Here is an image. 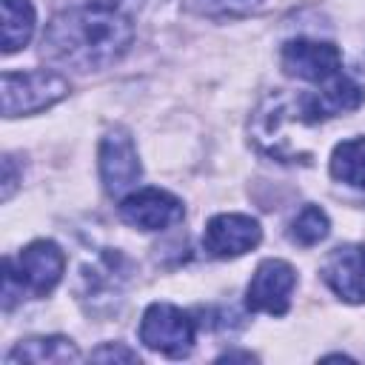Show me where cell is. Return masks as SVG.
<instances>
[{"instance_id":"ba28073f","label":"cell","mask_w":365,"mask_h":365,"mask_svg":"<svg viewBox=\"0 0 365 365\" xmlns=\"http://www.w3.org/2000/svg\"><path fill=\"white\" fill-rule=\"evenodd\" d=\"M182 214V202L163 188H140L120 200V217L140 231H163L180 222Z\"/></svg>"},{"instance_id":"6da1fadb","label":"cell","mask_w":365,"mask_h":365,"mask_svg":"<svg viewBox=\"0 0 365 365\" xmlns=\"http://www.w3.org/2000/svg\"><path fill=\"white\" fill-rule=\"evenodd\" d=\"M134 43V20L123 0H77L43 31V57L74 71L114 66Z\"/></svg>"},{"instance_id":"e0dca14e","label":"cell","mask_w":365,"mask_h":365,"mask_svg":"<svg viewBox=\"0 0 365 365\" xmlns=\"http://www.w3.org/2000/svg\"><path fill=\"white\" fill-rule=\"evenodd\" d=\"M91 359H97V362H111V359H123V362H140V356H137V351H131V348H125V345H120V342H108V345H103V348H97V351H91Z\"/></svg>"},{"instance_id":"9a60e30c","label":"cell","mask_w":365,"mask_h":365,"mask_svg":"<svg viewBox=\"0 0 365 365\" xmlns=\"http://www.w3.org/2000/svg\"><path fill=\"white\" fill-rule=\"evenodd\" d=\"M328 231H331V222H328V214L319 205H305L291 222V240L305 245V248L322 242L328 237Z\"/></svg>"},{"instance_id":"2e32d148","label":"cell","mask_w":365,"mask_h":365,"mask_svg":"<svg viewBox=\"0 0 365 365\" xmlns=\"http://www.w3.org/2000/svg\"><path fill=\"white\" fill-rule=\"evenodd\" d=\"M265 6V0H191V9L205 14V17H248L257 14Z\"/></svg>"},{"instance_id":"7a4b0ae2","label":"cell","mask_w":365,"mask_h":365,"mask_svg":"<svg viewBox=\"0 0 365 365\" xmlns=\"http://www.w3.org/2000/svg\"><path fill=\"white\" fill-rule=\"evenodd\" d=\"M66 271V254L51 240L29 242L14 259L6 257L3 262V308L9 311L14 299L26 297H46L54 291Z\"/></svg>"},{"instance_id":"8fae6325","label":"cell","mask_w":365,"mask_h":365,"mask_svg":"<svg viewBox=\"0 0 365 365\" xmlns=\"http://www.w3.org/2000/svg\"><path fill=\"white\" fill-rule=\"evenodd\" d=\"M322 279L345 302H365V245H339L322 265Z\"/></svg>"},{"instance_id":"7c38bea8","label":"cell","mask_w":365,"mask_h":365,"mask_svg":"<svg viewBox=\"0 0 365 365\" xmlns=\"http://www.w3.org/2000/svg\"><path fill=\"white\" fill-rule=\"evenodd\" d=\"M80 351L66 336H34L17 342L6 362H77Z\"/></svg>"},{"instance_id":"30bf717a","label":"cell","mask_w":365,"mask_h":365,"mask_svg":"<svg viewBox=\"0 0 365 365\" xmlns=\"http://www.w3.org/2000/svg\"><path fill=\"white\" fill-rule=\"evenodd\" d=\"M362 100H365V88L354 77L339 71L336 77L322 83L319 91L299 97V111H302L305 123H319V120H328L336 114L356 111L362 106Z\"/></svg>"},{"instance_id":"277c9868","label":"cell","mask_w":365,"mask_h":365,"mask_svg":"<svg viewBox=\"0 0 365 365\" xmlns=\"http://www.w3.org/2000/svg\"><path fill=\"white\" fill-rule=\"evenodd\" d=\"M197 339V322L171 302H151L140 319V342L171 359L188 356Z\"/></svg>"},{"instance_id":"5b68a950","label":"cell","mask_w":365,"mask_h":365,"mask_svg":"<svg viewBox=\"0 0 365 365\" xmlns=\"http://www.w3.org/2000/svg\"><path fill=\"white\" fill-rule=\"evenodd\" d=\"M143 174L134 140L125 128H111L100 143V180L108 197L131 194Z\"/></svg>"},{"instance_id":"ac0fdd59","label":"cell","mask_w":365,"mask_h":365,"mask_svg":"<svg viewBox=\"0 0 365 365\" xmlns=\"http://www.w3.org/2000/svg\"><path fill=\"white\" fill-rule=\"evenodd\" d=\"M3 200H9L11 197V191H14V185H17V174H14V160L11 157H6L3 160Z\"/></svg>"},{"instance_id":"8992f818","label":"cell","mask_w":365,"mask_h":365,"mask_svg":"<svg viewBox=\"0 0 365 365\" xmlns=\"http://www.w3.org/2000/svg\"><path fill=\"white\" fill-rule=\"evenodd\" d=\"M297 285V274L282 259H262L245 288V308L265 311L271 317H282L291 305V291Z\"/></svg>"},{"instance_id":"3957f363","label":"cell","mask_w":365,"mask_h":365,"mask_svg":"<svg viewBox=\"0 0 365 365\" xmlns=\"http://www.w3.org/2000/svg\"><path fill=\"white\" fill-rule=\"evenodd\" d=\"M68 94V80L48 68L3 71V114L20 117L43 111Z\"/></svg>"},{"instance_id":"4fadbf2b","label":"cell","mask_w":365,"mask_h":365,"mask_svg":"<svg viewBox=\"0 0 365 365\" xmlns=\"http://www.w3.org/2000/svg\"><path fill=\"white\" fill-rule=\"evenodd\" d=\"M3 6V51L11 54L31 40L34 6L31 0H0Z\"/></svg>"},{"instance_id":"52a82bcc","label":"cell","mask_w":365,"mask_h":365,"mask_svg":"<svg viewBox=\"0 0 365 365\" xmlns=\"http://www.w3.org/2000/svg\"><path fill=\"white\" fill-rule=\"evenodd\" d=\"M282 68L291 77L311 80V83H328L342 71V51L334 43L319 40H288L282 46Z\"/></svg>"},{"instance_id":"5bb4252c","label":"cell","mask_w":365,"mask_h":365,"mask_svg":"<svg viewBox=\"0 0 365 365\" xmlns=\"http://www.w3.org/2000/svg\"><path fill=\"white\" fill-rule=\"evenodd\" d=\"M331 174L339 182L365 188V137L345 140L331 154Z\"/></svg>"},{"instance_id":"9c48e42d","label":"cell","mask_w":365,"mask_h":365,"mask_svg":"<svg viewBox=\"0 0 365 365\" xmlns=\"http://www.w3.org/2000/svg\"><path fill=\"white\" fill-rule=\"evenodd\" d=\"M259 240H262V228L248 214H217L208 220L205 234H202L205 251L217 259L240 257V254L257 248Z\"/></svg>"}]
</instances>
